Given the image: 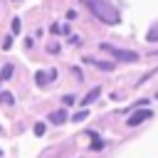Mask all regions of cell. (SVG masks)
Masks as SVG:
<instances>
[{
    "instance_id": "11",
    "label": "cell",
    "mask_w": 158,
    "mask_h": 158,
    "mask_svg": "<svg viewBox=\"0 0 158 158\" xmlns=\"http://www.w3.org/2000/svg\"><path fill=\"white\" fill-rule=\"evenodd\" d=\"M156 35H158V27H156V30H153V32H151V35H148V40H153V37H156ZM156 42H158V40H156Z\"/></svg>"
},
{
    "instance_id": "8",
    "label": "cell",
    "mask_w": 158,
    "mask_h": 158,
    "mask_svg": "<svg viewBox=\"0 0 158 158\" xmlns=\"http://www.w3.org/2000/svg\"><path fill=\"white\" fill-rule=\"evenodd\" d=\"M84 118H86V111H84V109H81V111H77V114H74V121H84Z\"/></svg>"
},
{
    "instance_id": "7",
    "label": "cell",
    "mask_w": 158,
    "mask_h": 158,
    "mask_svg": "<svg viewBox=\"0 0 158 158\" xmlns=\"http://www.w3.org/2000/svg\"><path fill=\"white\" fill-rule=\"evenodd\" d=\"M10 77H12V64H5L2 67V81H7Z\"/></svg>"
},
{
    "instance_id": "2",
    "label": "cell",
    "mask_w": 158,
    "mask_h": 158,
    "mask_svg": "<svg viewBox=\"0 0 158 158\" xmlns=\"http://www.w3.org/2000/svg\"><path fill=\"white\" fill-rule=\"evenodd\" d=\"M104 49H106V52H111L116 59H123V62H138V54H136V52H128V49H116V47H111V44H104Z\"/></svg>"
},
{
    "instance_id": "10",
    "label": "cell",
    "mask_w": 158,
    "mask_h": 158,
    "mask_svg": "<svg viewBox=\"0 0 158 158\" xmlns=\"http://www.w3.org/2000/svg\"><path fill=\"white\" fill-rule=\"evenodd\" d=\"M35 133L42 136V133H44V123H37V126H35Z\"/></svg>"
},
{
    "instance_id": "3",
    "label": "cell",
    "mask_w": 158,
    "mask_h": 158,
    "mask_svg": "<svg viewBox=\"0 0 158 158\" xmlns=\"http://www.w3.org/2000/svg\"><path fill=\"white\" fill-rule=\"evenodd\" d=\"M151 116H153V111H151V109H141V111L136 109V111H133V114H131V116L126 118V123H128V126H138V123L148 121Z\"/></svg>"
},
{
    "instance_id": "5",
    "label": "cell",
    "mask_w": 158,
    "mask_h": 158,
    "mask_svg": "<svg viewBox=\"0 0 158 158\" xmlns=\"http://www.w3.org/2000/svg\"><path fill=\"white\" fill-rule=\"evenodd\" d=\"M49 121H52V123H64V121H67V114H64V111H54V114L49 116Z\"/></svg>"
},
{
    "instance_id": "1",
    "label": "cell",
    "mask_w": 158,
    "mask_h": 158,
    "mask_svg": "<svg viewBox=\"0 0 158 158\" xmlns=\"http://www.w3.org/2000/svg\"><path fill=\"white\" fill-rule=\"evenodd\" d=\"M89 2V7H91V12L94 15H99V20H104V22H109V25H114V22H118L121 20V15L106 2V0H86Z\"/></svg>"
},
{
    "instance_id": "4",
    "label": "cell",
    "mask_w": 158,
    "mask_h": 158,
    "mask_svg": "<svg viewBox=\"0 0 158 158\" xmlns=\"http://www.w3.org/2000/svg\"><path fill=\"white\" fill-rule=\"evenodd\" d=\"M99 94H101V86H94V89H91V91H89V94H86V96H84L79 104H81V106H89V104H91V101H94Z\"/></svg>"
},
{
    "instance_id": "6",
    "label": "cell",
    "mask_w": 158,
    "mask_h": 158,
    "mask_svg": "<svg viewBox=\"0 0 158 158\" xmlns=\"http://www.w3.org/2000/svg\"><path fill=\"white\" fill-rule=\"evenodd\" d=\"M91 62H94V59H91ZM94 64H96L99 69H104V72H111V69H114V62H94Z\"/></svg>"
},
{
    "instance_id": "9",
    "label": "cell",
    "mask_w": 158,
    "mask_h": 158,
    "mask_svg": "<svg viewBox=\"0 0 158 158\" xmlns=\"http://www.w3.org/2000/svg\"><path fill=\"white\" fill-rule=\"evenodd\" d=\"M20 27H22V22L20 20H12V32H20Z\"/></svg>"
}]
</instances>
